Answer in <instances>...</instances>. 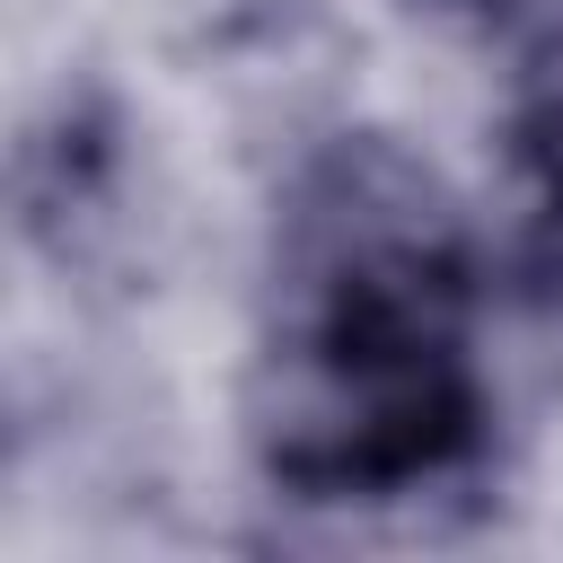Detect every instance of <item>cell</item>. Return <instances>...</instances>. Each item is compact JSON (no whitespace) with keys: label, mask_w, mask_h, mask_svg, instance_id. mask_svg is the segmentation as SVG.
Segmentation results:
<instances>
[{"label":"cell","mask_w":563,"mask_h":563,"mask_svg":"<svg viewBox=\"0 0 563 563\" xmlns=\"http://www.w3.org/2000/svg\"><path fill=\"white\" fill-rule=\"evenodd\" d=\"M519 158L537 176V220H528V282L545 308H563V79L528 106L519 123Z\"/></svg>","instance_id":"cell-2"},{"label":"cell","mask_w":563,"mask_h":563,"mask_svg":"<svg viewBox=\"0 0 563 563\" xmlns=\"http://www.w3.org/2000/svg\"><path fill=\"white\" fill-rule=\"evenodd\" d=\"M255 440L308 501H396L484 440L475 255L449 194L387 141L325 150L282 211V325Z\"/></svg>","instance_id":"cell-1"}]
</instances>
